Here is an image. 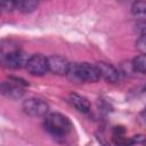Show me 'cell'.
Wrapping results in <instances>:
<instances>
[{
  "label": "cell",
  "instance_id": "1",
  "mask_svg": "<svg viewBox=\"0 0 146 146\" xmlns=\"http://www.w3.org/2000/svg\"><path fill=\"white\" fill-rule=\"evenodd\" d=\"M67 76L74 82H88V83L97 82L100 79V74L97 66L89 63L71 64Z\"/></svg>",
  "mask_w": 146,
  "mask_h": 146
},
{
  "label": "cell",
  "instance_id": "17",
  "mask_svg": "<svg viewBox=\"0 0 146 146\" xmlns=\"http://www.w3.org/2000/svg\"><path fill=\"white\" fill-rule=\"evenodd\" d=\"M144 91H146V86H145V88H144Z\"/></svg>",
  "mask_w": 146,
  "mask_h": 146
},
{
  "label": "cell",
  "instance_id": "13",
  "mask_svg": "<svg viewBox=\"0 0 146 146\" xmlns=\"http://www.w3.org/2000/svg\"><path fill=\"white\" fill-rule=\"evenodd\" d=\"M136 48L143 54L146 55V35H140L136 41Z\"/></svg>",
  "mask_w": 146,
  "mask_h": 146
},
{
  "label": "cell",
  "instance_id": "16",
  "mask_svg": "<svg viewBox=\"0 0 146 146\" xmlns=\"http://www.w3.org/2000/svg\"><path fill=\"white\" fill-rule=\"evenodd\" d=\"M146 140V137L143 136V135H137V136H133L131 138V144H141Z\"/></svg>",
  "mask_w": 146,
  "mask_h": 146
},
{
  "label": "cell",
  "instance_id": "14",
  "mask_svg": "<svg viewBox=\"0 0 146 146\" xmlns=\"http://www.w3.org/2000/svg\"><path fill=\"white\" fill-rule=\"evenodd\" d=\"M0 7L3 13L13 11L14 9H16V1H3V2H1Z\"/></svg>",
  "mask_w": 146,
  "mask_h": 146
},
{
  "label": "cell",
  "instance_id": "9",
  "mask_svg": "<svg viewBox=\"0 0 146 146\" xmlns=\"http://www.w3.org/2000/svg\"><path fill=\"white\" fill-rule=\"evenodd\" d=\"M70 102L81 113H88L89 110H90V103H89V100L87 98L78 95V94L72 92L70 95Z\"/></svg>",
  "mask_w": 146,
  "mask_h": 146
},
{
  "label": "cell",
  "instance_id": "11",
  "mask_svg": "<svg viewBox=\"0 0 146 146\" xmlns=\"http://www.w3.org/2000/svg\"><path fill=\"white\" fill-rule=\"evenodd\" d=\"M132 70L138 73L146 74V55H139L132 59Z\"/></svg>",
  "mask_w": 146,
  "mask_h": 146
},
{
  "label": "cell",
  "instance_id": "2",
  "mask_svg": "<svg viewBox=\"0 0 146 146\" xmlns=\"http://www.w3.org/2000/svg\"><path fill=\"white\" fill-rule=\"evenodd\" d=\"M43 124H44L46 130L50 135H52L54 137H58V138H62L68 135L73 128L70 119L57 112L47 114L44 117Z\"/></svg>",
  "mask_w": 146,
  "mask_h": 146
},
{
  "label": "cell",
  "instance_id": "10",
  "mask_svg": "<svg viewBox=\"0 0 146 146\" xmlns=\"http://www.w3.org/2000/svg\"><path fill=\"white\" fill-rule=\"evenodd\" d=\"M38 7V2L34 0H18L16 1V9L23 14H30Z\"/></svg>",
  "mask_w": 146,
  "mask_h": 146
},
{
  "label": "cell",
  "instance_id": "7",
  "mask_svg": "<svg viewBox=\"0 0 146 146\" xmlns=\"http://www.w3.org/2000/svg\"><path fill=\"white\" fill-rule=\"evenodd\" d=\"M1 94L9 99H19L24 95V88L19 83L9 79V81H3L1 83Z\"/></svg>",
  "mask_w": 146,
  "mask_h": 146
},
{
  "label": "cell",
  "instance_id": "4",
  "mask_svg": "<svg viewBox=\"0 0 146 146\" xmlns=\"http://www.w3.org/2000/svg\"><path fill=\"white\" fill-rule=\"evenodd\" d=\"M26 70L30 74L35 76H42L48 71V57H44L41 54H35L30 56V59L26 65Z\"/></svg>",
  "mask_w": 146,
  "mask_h": 146
},
{
  "label": "cell",
  "instance_id": "5",
  "mask_svg": "<svg viewBox=\"0 0 146 146\" xmlns=\"http://www.w3.org/2000/svg\"><path fill=\"white\" fill-rule=\"evenodd\" d=\"M23 111L30 116H44L49 111V106L43 99L27 98L23 103Z\"/></svg>",
  "mask_w": 146,
  "mask_h": 146
},
{
  "label": "cell",
  "instance_id": "8",
  "mask_svg": "<svg viewBox=\"0 0 146 146\" xmlns=\"http://www.w3.org/2000/svg\"><path fill=\"white\" fill-rule=\"evenodd\" d=\"M98 71H99V74L100 76L110 82V83H115L120 80V76H121V73L110 63H106V62H98L96 64Z\"/></svg>",
  "mask_w": 146,
  "mask_h": 146
},
{
  "label": "cell",
  "instance_id": "12",
  "mask_svg": "<svg viewBox=\"0 0 146 146\" xmlns=\"http://www.w3.org/2000/svg\"><path fill=\"white\" fill-rule=\"evenodd\" d=\"M131 13L135 16H146V1H136L131 6Z\"/></svg>",
  "mask_w": 146,
  "mask_h": 146
},
{
  "label": "cell",
  "instance_id": "6",
  "mask_svg": "<svg viewBox=\"0 0 146 146\" xmlns=\"http://www.w3.org/2000/svg\"><path fill=\"white\" fill-rule=\"evenodd\" d=\"M71 63L59 55H51L48 57V67L49 71L57 75H67Z\"/></svg>",
  "mask_w": 146,
  "mask_h": 146
},
{
  "label": "cell",
  "instance_id": "15",
  "mask_svg": "<svg viewBox=\"0 0 146 146\" xmlns=\"http://www.w3.org/2000/svg\"><path fill=\"white\" fill-rule=\"evenodd\" d=\"M136 31L140 35H146V21H140L136 24Z\"/></svg>",
  "mask_w": 146,
  "mask_h": 146
},
{
  "label": "cell",
  "instance_id": "3",
  "mask_svg": "<svg viewBox=\"0 0 146 146\" xmlns=\"http://www.w3.org/2000/svg\"><path fill=\"white\" fill-rule=\"evenodd\" d=\"M29 59H30V56H27L25 51L19 49L10 50L8 52H2L1 55L2 64L8 68H14V70L26 67Z\"/></svg>",
  "mask_w": 146,
  "mask_h": 146
}]
</instances>
